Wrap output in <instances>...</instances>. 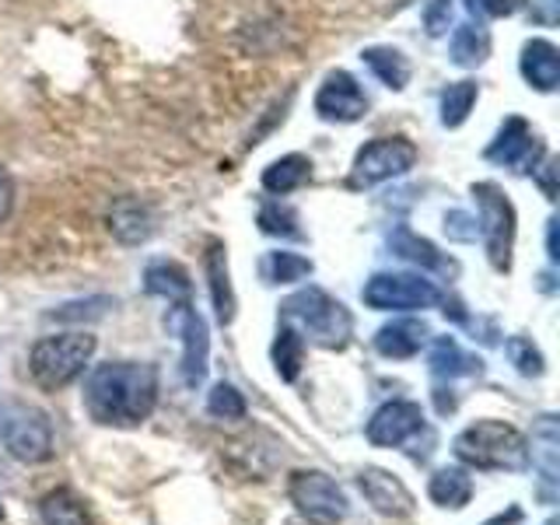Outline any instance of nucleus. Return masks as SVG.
Segmentation results:
<instances>
[{
    "mask_svg": "<svg viewBox=\"0 0 560 525\" xmlns=\"http://www.w3.org/2000/svg\"><path fill=\"white\" fill-rule=\"evenodd\" d=\"M158 368L148 361H105L84 378V410L105 428H137L154 413Z\"/></svg>",
    "mask_w": 560,
    "mask_h": 525,
    "instance_id": "f257e3e1",
    "label": "nucleus"
},
{
    "mask_svg": "<svg viewBox=\"0 0 560 525\" xmlns=\"http://www.w3.org/2000/svg\"><path fill=\"white\" fill-rule=\"evenodd\" d=\"M280 323L323 350H343L354 337V315L323 288H302L280 302Z\"/></svg>",
    "mask_w": 560,
    "mask_h": 525,
    "instance_id": "f03ea898",
    "label": "nucleus"
},
{
    "mask_svg": "<svg viewBox=\"0 0 560 525\" xmlns=\"http://www.w3.org/2000/svg\"><path fill=\"white\" fill-rule=\"evenodd\" d=\"M452 452L459 463L487 472L529 469V442H525V434L512 424H504V420H490V417L455 434Z\"/></svg>",
    "mask_w": 560,
    "mask_h": 525,
    "instance_id": "7ed1b4c3",
    "label": "nucleus"
},
{
    "mask_svg": "<svg viewBox=\"0 0 560 525\" xmlns=\"http://www.w3.org/2000/svg\"><path fill=\"white\" fill-rule=\"evenodd\" d=\"M95 337L84 329L74 332H57V337L35 340L28 350V372L35 385L46 393H60L70 382H78L84 375L88 361L95 354Z\"/></svg>",
    "mask_w": 560,
    "mask_h": 525,
    "instance_id": "20e7f679",
    "label": "nucleus"
},
{
    "mask_svg": "<svg viewBox=\"0 0 560 525\" xmlns=\"http://www.w3.org/2000/svg\"><path fill=\"white\" fill-rule=\"evenodd\" d=\"M472 200L480 210V235L487 245V259L498 273L512 270V249H515V203L508 200V192L498 183H472Z\"/></svg>",
    "mask_w": 560,
    "mask_h": 525,
    "instance_id": "39448f33",
    "label": "nucleus"
},
{
    "mask_svg": "<svg viewBox=\"0 0 560 525\" xmlns=\"http://www.w3.org/2000/svg\"><path fill=\"white\" fill-rule=\"evenodd\" d=\"M361 298L375 312H424L442 305V288L424 273H375Z\"/></svg>",
    "mask_w": 560,
    "mask_h": 525,
    "instance_id": "423d86ee",
    "label": "nucleus"
},
{
    "mask_svg": "<svg viewBox=\"0 0 560 525\" xmlns=\"http://www.w3.org/2000/svg\"><path fill=\"white\" fill-rule=\"evenodd\" d=\"M417 165V144L407 137H375L354 154L350 165V186L368 189L382 186L389 179H399Z\"/></svg>",
    "mask_w": 560,
    "mask_h": 525,
    "instance_id": "0eeeda50",
    "label": "nucleus"
},
{
    "mask_svg": "<svg viewBox=\"0 0 560 525\" xmlns=\"http://www.w3.org/2000/svg\"><path fill=\"white\" fill-rule=\"evenodd\" d=\"M0 434H4V445L18 463L35 466L52 459V424L43 410L28 407V402H11L0 413Z\"/></svg>",
    "mask_w": 560,
    "mask_h": 525,
    "instance_id": "6e6552de",
    "label": "nucleus"
},
{
    "mask_svg": "<svg viewBox=\"0 0 560 525\" xmlns=\"http://www.w3.org/2000/svg\"><path fill=\"white\" fill-rule=\"evenodd\" d=\"M288 494H291V504L312 525H340L350 512L343 487L323 469H298L288 483Z\"/></svg>",
    "mask_w": 560,
    "mask_h": 525,
    "instance_id": "1a4fd4ad",
    "label": "nucleus"
},
{
    "mask_svg": "<svg viewBox=\"0 0 560 525\" xmlns=\"http://www.w3.org/2000/svg\"><path fill=\"white\" fill-rule=\"evenodd\" d=\"M168 332H179L183 337V382L189 389H200L207 378V361H210V337H207V323L203 315L192 308V302H172L165 315Z\"/></svg>",
    "mask_w": 560,
    "mask_h": 525,
    "instance_id": "9d476101",
    "label": "nucleus"
},
{
    "mask_svg": "<svg viewBox=\"0 0 560 525\" xmlns=\"http://www.w3.org/2000/svg\"><path fill=\"white\" fill-rule=\"evenodd\" d=\"M547 154L542 140L536 137V130L525 122L522 116H508L501 122L498 137L490 140L487 148V162H498L504 168H518L525 175H533L539 168V158Z\"/></svg>",
    "mask_w": 560,
    "mask_h": 525,
    "instance_id": "9b49d317",
    "label": "nucleus"
},
{
    "mask_svg": "<svg viewBox=\"0 0 560 525\" xmlns=\"http://www.w3.org/2000/svg\"><path fill=\"white\" fill-rule=\"evenodd\" d=\"M428 420H424V410H420V402H410V399H393L385 402V407L375 410V417L368 420V442L378 445V448H399L413 442L417 434H424Z\"/></svg>",
    "mask_w": 560,
    "mask_h": 525,
    "instance_id": "f8f14e48",
    "label": "nucleus"
},
{
    "mask_svg": "<svg viewBox=\"0 0 560 525\" xmlns=\"http://www.w3.org/2000/svg\"><path fill=\"white\" fill-rule=\"evenodd\" d=\"M315 116L326 122H358L368 116V95L354 74L332 70L315 92Z\"/></svg>",
    "mask_w": 560,
    "mask_h": 525,
    "instance_id": "ddd939ff",
    "label": "nucleus"
},
{
    "mask_svg": "<svg viewBox=\"0 0 560 525\" xmlns=\"http://www.w3.org/2000/svg\"><path fill=\"white\" fill-rule=\"evenodd\" d=\"M358 487L364 501L375 508L378 515L385 518H407L413 515V494L407 490V483H402L399 477H393V472L385 469H361L358 472Z\"/></svg>",
    "mask_w": 560,
    "mask_h": 525,
    "instance_id": "4468645a",
    "label": "nucleus"
},
{
    "mask_svg": "<svg viewBox=\"0 0 560 525\" xmlns=\"http://www.w3.org/2000/svg\"><path fill=\"white\" fill-rule=\"evenodd\" d=\"M105 228L119 245H144L154 235V210L140 197H119L105 214Z\"/></svg>",
    "mask_w": 560,
    "mask_h": 525,
    "instance_id": "2eb2a0df",
    "label": "nucleus"
},
{
    "mask_svg": "<svg viewBox=\"0 0 560 525\" xmlns=\"http://www.w3.org/2000/svg\"><path fill=\"white\" fill-rule=\"evenodd\" d=\"M203 270H207V280H210V302H214V312H218V323L221 326H232L235 323V288H232V273H228V249L210 238L207 242V253H203Z\"/></svg>",
    "mask_w": 560,
    "mask_h": 525,
    "instance_id": "dca6fc26",
    "label": "nucleus"
},
{
    "mask_svg": "<svg viewBox=\"0 0 560 525\" xmlns=\"http://www.w3.org/2000/svg\"><path fill=\"white\" fill-rule=\"evenodd\" d=\"M522 78L529 81V88H536V92L550 95L557 92L560 84V49L547 39H529L522 46Z\"/></svg>",
    "mask_w": 560,
    "mask_h": 525,
    "instance_id": "f3484780",
    "label": "nucleus"
},
{
    "mask_svg": "<svg viewBox=\"0 0 560 525\" xmlns=\"http://www.w3.org/2000/svg\"><path fill=\"white\" fill-rule=\"evenodd\" d=\"M428 337H431V329L424 319H396L375 332V350L389 361H407L420 354V347L428 343Z\"/></svg>",
    "mask_w": 560,
    "mask_h": 525,
    "instance_id": "a211bd4d",
    "label": "nucleus"
},
{
    "mask_svg": "<svg viewBox=\"0 0 560 525\" xmlns=\"http://www.w3.org/2000/svg\"><path fill=\"white\" fill-rule=\"evenodd\" d=\"M389 249H393L399 259H407V262H413V267H420V270L455 273V262H452L445 253H438V245H434V242L413 235L410 228H396V232L389 235Z\"/></svg>",
    "mask_w": 560,
    "mask_h": 525,
    "instance_id": "6ab92c4d",
    "label": "nucleus"
},
{
    "mask_svg": "<svg viewBox=\"0 0 560 525\" xmlns=\"http://www.w3.org/2000/svg\"><path fill=\"white\" fill-rule=\"evenodd\" d=\"M428 364H431V375L434 378H466V375H480L483 372V361L466 354V350L455 343L452 337H438L431 343V354H428Z\"/></svg>",
    "mask_w": 560,
    "mask_h": 525,
    "instance_id": "aec40b11",
    "label": "nucleus"
},
{
    "mask_svg": "<svg viewBox=\"0 0 560 525\" xmlns=\"http://www.w3.org/2000/svg\"><path fill=\"white\" fill-rule=\"evenodd\" d=\"M312 179V162L305 154H284L262 168V189L273 197H288V192L302 189Z\"/></svg>",
    "mask_w": 560,
    "mask_h": 525,
    "instance_id": "412c9836",
    "label": "nucleus"
},
{
    "mask_svg": "<svg viewBox=\"0 0 560 525\" xmlns=\"http://www.w3.org/2000/svg\"><path fill=\"white\" fill-rule=\"evenodd\" d=\"M144 291L158 294V298H168L172 302H189L192 298V280L189 273L179 267V262H168V259H158L144 270Z\"/></svg>",
    "mask_w": 560,
    "mask_h": 525,
    "instance_id": "4be33fe9",
    "label": "nucleus"
},
{
    "mask_svg": "<svg viewBox=\"0 0 560 525\" xmlns=\"http://www.w3.org/2000/svg\"><path fill=\"white\" fill-rule=\"evenodd\" d=\"M361 60H364V67L372 70V74L389 88V92H402V88L410 84V60L402 57L399 49H393V46H368L364 52H361Z\"/></svg>",
    "mask_w": 560,
    "mask_h": 525,
    "instance_id": "5701e85b",
    "label": "nucleus"
},
{
    "mask_svg": "<svg viewBox=\"0 0 560 525\" xmlns=\"http://www.w3.org/2000/svg\"><path fill=\"white\" fill-rule=\"evenodd\" d=\"M448 52H452V63H459L466 70L480 67L490 57V32L480 22H466V25H459L452 32Z\"/></svg>",
    "mask_w": 560,
    "mask_h": 525,
    "instance_id": "b1692460",
    "label": "nucleus"
},
{
    "mask_svg": "<svg viewBox=\"0 0 560 525\" xmlns=\"http://www.w3.org/2000/svg\"><path fill=\"white\" fill-rule=\"evenodd\" d=\"M428 498L438 504V508H466L469 498H472V480L469 472L459 469V466H445L438 469L431 483H428Z\"/></svg>",
    "mask_w": 560,
    "mask_h": 525,
    "instance_id": "393cba45",
    "label": "nucleus"
},
{
    "mask_svg": "<svg viewBox=\"0 0 560 525\" xmlns=\"http://www.w3.org/2000/svg\"><path fill=\"white\" fill-rule=\"evenodd\" d=\"M39 515H43V525H92L84 501L70 487L49 490L39 504Z\"/></svg>",
    "mask_w": 560,
    "mask_h": 525,
    "instance_id": "a878e982",
    "label": "nucleus"
},
{
    "mask_svg": "<svg viewBox=\"0 0 560 525\" xmlns=\"http://www.w3.org/2000/svg\"><path fill=\"white\" fill-rule=\"evenodd\" d=\"M270 358H273L277 375L284 382H294L298 375H302V364H305V340L298 337L291 326L280 323L277 326V340L270 347Z\"/></svg>",
    "mask_w": 560,
    "mask_h": 525,
    "instance_id": "bb28decb",
    "label": "nucleus"
},
{
    "mask_svg": "<svg viewBox=\"0 0 560 525\" xmlns=\"http://www.w3.org/2000/svg\"><path fill=\"white\" fill-rule=\"evenodd\" d=\"M477 98H480V84L477 81L448 84L442 92V127H448V130L463 127V122L469 119V113H472V105H477Z\"/></svg>",
    "mask_w": 560,
    "mask_h": 525,
    "instance_id": "cd10ccee",
    "label": "nucleus"
},
{
    "mask_svg": "<svg viewBox=\"0 0 560 525\" xmlns=\"http://www.w3.org/2000/svg\"><path fill=\"white\" fill-rule=\"evenodd\" d=\"M312 277V259L308 256H298V253H267L262 259V280L267 284H294V280H305Z\"/></svg>",
    "mask_w": 560,
    "mask_h": 525,
    "instance_id": "c85d7f7f",
    "label": "nucleus"
},
{
    "mask_svg": "<svg viewBox=\"0 0 560 525\" xmlns=\"http://www.w3.org/2000/svg\"><path fill=\"white\" fill-rule=\"evenodd\" d=\"M259 232L262 235H273V238H302V218L298 210L280 203V200H267L259 207Z\"/></svg>",
    "mask_w": 560,
    "mask_h": 525,
    "instance_id": "c756f323",
    "label": "nucleus"
},
{
    "mask_svg": "<svg viewBox=\"0 0 560 525\" xmlns=\"http://www.w3.org/2000/svg\"><path fill=\"white\" fill-rule=\"evenodd\" d=\"M504 354H508V361H512L522 375H529V378H539L542 372H547V361H542L539 347L529 337H512V340L504 343Z\"/></svg>",
    "mask_w": 560,
    "mask_h": 525,
    "instance_id": "7c9ffc66",
    "label": "nucleus"
},
{
    "mask_svg": "<svg viewBox=\"0 0 560 525\" xmlns=\"http://www.w3.org/2000/svg\"><path fill=\"white\" fill-rule=\"evenodd\" d=\"M207 410L218 420H242L245 417V399L232 382H218L214 389L207 393Z\"/></svg>",
    "mask_w": 560,
    "mask_h": 525,
    "instance_id": "2f4dec72",
    "label": "nucleus"
},
{
    "mask_svg": "<svg viewBox=\"0 0 560 525\" xmlns=\"http://www.w3.org/2000/svg\"><path fill=\"white\" fill-rule=\"evenodd\" d=\"M105 305H113L109 298H88V302H70L57 312H49L52 323H74V319H98L105 315Z\"/></svg>",
    "mask_w": 560,
    "mask_h": 525,
    "instance_id": "473e14b6",
    "label": "nucleus"
},
{
    "mask_svg": "<svg viewBox=\"0 0 560 525\" xmlns=\"http://www.w3.org/2000/svg\"><path fill=\"white\" fill-rule=\"evenodd\" d=\"M463 4L477 18H512L525 8V0H463Z\"/></svg>",
    "mask_w": 560,
    "mask_h": 525,
    "instance_id": "72a5a7b5",
    "label": "nucleus"
},
{
    "mask_svg": "<svg viewBox=\"0 0 560 525\" xmlns=\"http://www.w3.org/2000/svg\"><path fill=\"white\" fill-rule=\"evenodd\" d=\"M448 25H452V0H431L428 4V11H424V28H428V35H445L448 32Z\"/></svg>",
    "mask_w": 560,
    "mask_h": 525,
    "instance_id": "f704fd0d",
    "label": "nucleus"
},
{
    "mask_svg": "<svg viewBox=\"0 0 560 525\" xmlns=\"http://www.w3.org/2000/svg\"><path fill=\"white\" fill-rule=\"evenodd\" d=\"M445 228H448V235L459 238V242H472V238H477V232H480L477 218L463 214V210H452V214H445Z\"/></svg>",
    "mask_w": 560,
    "mask_h": 525,
    "instance_id": "c9c22d12",
    "label": "nucleus"
},
{
    "mask_svg": "<svg viewBox=\"0 0 560 525\" xmlns=\"http://www.w3.org/2000/svg\"><path fill=\"white\" fill-rule=\"evenodd\" d=\"M11 210H14V179H11V172L0 165V228L8 224Z\"/></svg>",
    "mask_w": 560,
    "mask_h": 525,
    "instance_id": "e433bc0d",
    "label": "nucleus"
},
{
    "mask_svg": "<svg viewBox=\"0 0 560 525\" xmlns=\"http://www.w3.org/2000/svg\"><path fill=\"white\" fill-rule=\"evenodd\" d=\"M539 172V168H536ZM533 172V175H536ZM553 175H557V168H553V162H547L542 165V172H539V186H542V192H547L550 200H557V186H553Z\"/></svg>",
    "mask_w": 560,
    "mask_h": 525,
    "instance_id": "4c0bfd02",
    "label": "nucleus"
},
{
    "mask_svg": "<svg viewBox=\"0 0 560 525\" xmlns=\"http://www.w3.org/2000/svg\"><path fill=\"white\" fill-rule=\"evenodd\" d=\"M547 256H550V262L560 259V249H557V218H553L550 228H547Z\"/></svg>",
    "mask_w": 560,
    "mask_h": 525,
    "instance_id": "58836bf2",
    "label": "nucleus"
},
{
    "mask_svg": "<svg viewBox=\"0 0 560 525\" xmlns=\"http://www.w3.org/2000/svg\"><path fill=\"white\" fill-rule=\"evenodd\" d=\"M434 399H438V413L455 410V396H445V389H434Z\"/></svg>",
    "mask_w": 560,
    "mask_h": 525,
    "instance_id": "ea45409f",
    "label": "nucleus"
},
{
    "mask_svg": "<svg viewBox=\"0 0 560 525\" xmlns=\"http://www.w3.org/2000/svg\"><path fill=\"white\" fill-rule=\"evenodd\" d=\"M522 518V512H518V508H512V512H508V515H498V518H490L487 525H512V522H518Z\"/></svg>",
    "mask_w": 560,
    "mask_h": 525,
    "instance_id": "a19ab883",
    "label": "nucleus"
},
{
    "mask_svg": "<svg viewBox=\"0 0 560 525\" xmlns=\"http://www.w3.org/2000/svg\"><path fill=\"white\" fill-rule=\"evenodd\" d=\"M0 518H4V504H0Z\"/></svg>",
    "mask_w": 560,
    "mask_h": 525,
    "instance_id": "79ce46f5",
    "label": "nucleus"
}]
</instances>
